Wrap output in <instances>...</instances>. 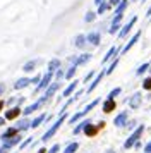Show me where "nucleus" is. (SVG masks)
I'll return each instance as SVG.
<instances>
[{"instance_id":"nucleus-16","label":"nucleus","mask_w":151,"mask_h":153,"mask_svg":"<svg viewBox=\"0 0 151 153\" xmlns=\"http://www.w3.org/2000/svg\"><path fill=\"white\" fill-rule=\"evenodd\" d=\"M86 38H88V43L91 45V47H98L100 42H101V35H100L98 31H91Z\"/></svg>"},{"instance_id":"nucleus-25","label":"nucleus","mask_w":151,"mask_h":153,"mask_svg":"<svg viewBox=\"0 0 151 153\" xmlns=\"http://www.w3.org/2000/svg\"><path fill=\"white\" fill-rule=\"evenodd\" d=\"M150 67H151V62L141 64V65H139V67L136 69V76H144L146 72H150Z\"/></svg>"},{"instance_id":"nucleus-17","label":"nucleus","mask_w":151,"mask_h":153,"mask_svg":"<svg viewBox=\"0 0 151 153\" xmlns=\"http://www.w3.org/2000/svg\"><path fill=\"white\" fill-rule=\"evenodd\" d=\"M115 108H117V100L107 98V100L103 102V112H105V114H112Z\"/></svg>"},{"instance_id":"nucleus-5","label":"nucleus","mask_w":151,"mask_h":153,"mask_svg":"<svg viewBox=\"0 0 151 153\" xmlns=\"http://www.w3.org/2000/svg\"><path fill=\"white\" fill-rule=\"evenodd\" d=\"M127 103H129V108L130 110H137L141 103H143V95H141V91H136V93H132L127 100Z\"/></svg>"},{"instance_id":"nucleus-24","label":"nucleus","mask_w":151,"mask_h":153,"mask_svg":"<svg viewBox=\"0 0 151 153\" xmlns=\"http://www.w3.org/2000/svg\"><path fill=\"white\" fill-rule=\"evenodd\" d=\"M89 122H91L89 119H82V120H79V124H77V126L74 127V129H72V132H74L76 136H77L79 132H82V131H84V127H86V126H88Z\"/></svg>"},{"instance_id":"nucleus-29","label":"nucleus","mask_w":151,"mask_h":153,"mask_svg":"<svg viewBox=\"0 0 151 153\" xmlns=\"http://www.w3.org/2000/svg\"><path fill=\"white\" fill-rule=\"evenodd\" d=\"M79 150V143H76V141H72V143H69L67 146H65V150L62 153H76Z\"/></svg>"},{"instance_id":"nucleus-45","label":"nucleus","mask_w":151,"mask_h":153,"mask_svg":"<svg viewBox=\"0 0 151 153\" xmlns=\"http://www.w3.org/2000/svg\"><path fill=\"white\" fill-rule=\"evenodd\" d=\"M144 153H151V141H148L144 145Z\"/></svg>"},{"instance_id":"nucleus-56","label":"nucleus","mask_w":151,"mask_h":153,"mask_svg":"<svg viewBox=\"0 0 151 153\" xmlns=\"http://www.w3.org/2000/svg\"><path fill=\"white\" fill-rule=\"evenodd\" d=\"M141 2H146V0H141Z\"/></svg>"},{"instance_id":"nucleus-41","label":"nucleus","mask_w":151,"mask_h":153,"mask_svg":"<svg viewBox=\"0 0 151 153\" xmlns=\"http://www.w3.org/2000/svg\"><path fill=\"white\" fill-rule=\"evenodd\" d=\"M41 77H43L41 74H36L34 77H31V84H36V86H38V84L41 83Z\"/></svg>"},{"instance_id":"nucleus-18","label":"nucleus","mask_w":151,"mask_h":153,"mask_svg":"<svg viewBox=\"0 0 151 153\" xmlns=\"http://www.w3.org/2000/svg\"><path fill=\"white\" fill-rule=\"evenodd\" d=\"M31 84V77H21L14 83V90H24Z\"/></svg>"},{"instance_id":"nucleus-21","label":"nucleus","mask_w":151,"mask_h":153,"mask_svg":"<svg viewBox=\"0 0 151 153\" xmlns=\"http://www.w3.org/2000/svg\"><path fill=\"white\" fill-rule=\"evenodd\" d=\"M40 62H41L40 59H33V60H29V62H26L24 65H22V71H24V72H33V71L38 67Z\"/></svg>"},{"instance_id":"nucleus-30","label":"nucleus","mask_w":151,"mask_h":153,"mask_svg":"<svg viewBox=\"0 0 151 153\" xmlns=\"http://www.w3.org/2000/svg\"><path fill=\"white\" fill-rule=\"evenodd\" d=\"M21 143H22V136H21V134H17L16 138L9 139V141H7V143H4V145H7V146H10V148H14L16 145H21Z\"/></svg>"},{"instance_id":"nucleus-38","label":"nucleus","mask_w":151,"mask_h":153,"mask_svg":"<svg viewBox=\"0 0 151 153\" xmlns=\"http://www.w3.org/2000/svg\"><path fill=\"white\" fill-rule=\"evenodd\" d=\"M95 19H96V12H93V10L86 12V16H84V21L86 22H93Z\"/></svg>"},{"instance_id":"nucleus-22","label":"nucleus","mask_w":151,"mask_h":153,"mask_svg":"<svg viewBox=\"0 0 151 153\" xmlns=\"http://www.w3.org/2000/svg\"><path fill=\"white\" fill-rule=\"evenodd\" d=\"M47 119H48L47 114H41V115H38L36 119H33V120H31V129H38V127L47 120Z\"/></svg>"},{"instance_id":"nucleus-49","label":"nucleus","mask_w":151,"mask_h":153,"mask_svg":"<svg viewBox=\"0 0 151 153\" xmlns=\"http://www.w3.org/2000/svg\"><path fill=\"white\" fill-rule=\"evenodd\" d=\"M4 90H5V84L2 83V84H0V95H2V93H4Z\"/></svg>"},{"instance_id":"nucleus-53","label":"nucleus","mask_w":151,"mask_h":153,"mask_svg":"<svg viewBox=\"0 0 151 153\" xmlns=\"http://www.w3.org/2000/svg\"><path fill=\"white\" fill-rule=\"evenodd\" d=\"M48 150H45V148H41V150H38V153H47Z\"/></svg>"},{"instance_id":"nucleus-20","label":"nucleus","mask_w":151,"mask_h":153,"mask_svg":"<svg viewBox=\"0 0 151 153\" xmlns=\"http://www.w3.org/2000/svg\"><path fill=\"white\" fill-rule=\"evenodd\" d=\"M103 76H105V71L103 72H100V74H96V77L93 79V83L88 86V90H86V93H93V90H96V86L101 83V79H103Z\"/></svg>"},{"instance_id":"nucleus-36","label":"nucleus","mask_w":151,"mask_h":153,"mask_svg":"<svg viewBox=\"0 0 151 153\" xmlns=\"http://www.w3.org/2000/svg\"><path fill=\"white\" fill-rule=\"evenodd\" d=\"M137 126H139V122H137L136 119H134V120H127V124H125V129H127V131H134Z\"/></svg>"},{"instance_id":"nucleus-19","label":"nucleus","mask_w":151,"mask_h":153,"mask_svg":"<svg viewBox=\"0 0 151 153\" xmlns=\"http://www.w3.org/2000/svg\"><path fill=\"white\" fill-rule=\"evenodd\" d=\"M89 112L86 110V108H82V110H79V112H76L74 115H72V117L69 119V124H76V122H77V120H82V119L86 117V115H88Z\"/></svg>"},{"instance_id":"nucleus-37","label":"nucleus","mask_w":151,"mask_h":153,"mask_svg":"<svg viewBox=\"0 0 151 153\" xmlns=\"http://www.w3.org/2000/svg\"><path fill=\"white\" fill-rule=\"evenodd\" d=\"M143 90L144 91H151V76L143 79Z\"/></svg>"},{"instance_id":"nucleus-12","label":"nucleus","mask_w":151,"mask_h":153,"mask_svg":"<svg viewBox=\"0 0 151 153\" xmlns=\"http://www.w3.org/2000/svg\"><path fill=\"white\" fill-rule=\"evenodd\" d=\"M120 52H122V50H120V48H117V47H110V50L107 52V53H105V57L101 59V64L110 62V60H112V59H113L115 55H120Z\"/></svg>"},{"instance_id":"nucleus-34","label":"nucleus","mask_w":151,"mask_h":153,"mask_svg":"<svg viewBox=\"0 0 151 153\" xmlns=\"http://www.w3.org/2000/svg\"><path fill=\"white\" fill-rule=\"evenodd\" d=\"M110 2H105V4H101V5H98V10H96V14H105L107 10H110Z\"/></svg>"},{"instance_id":"nucleus-32","label":"nucleus","mask_w":151,"mask_h":153,"mask_svg":"<svg viewBox=\"0 0 151 153\" xmlns=\"http://www.w3.org/2000/svg\"><path fill=\"white\" fill-rule=\"evenodd\" d=\"M76 72H77V65H70V67L67 69V72H65V79L70 81V79L76 76Z\"/></svg>"},{"instance_id":"nucleus-7","label":"nucleus","mask_w":151,"mask_h":153,"mask_svg":"<svg viewBox=\"0 0 151 153\" xmlns=\"http://www.w3.org/2000/svg\"><path fill=\"white\" fill-rule=\"evenodd\" d=\"M137 22V16H134V17H130L129 19V22L127 24H124L122 26V29L118 31V40H124V38H127V35L130 33V29L134 28V24Z\"/></svg>"},{"instance_id":"nucleus-48","label":"nucleus","mask_w":151,"mask_h":153,"mask_svg":"<svg viewBox=\"0 0 151 153\" xmlns=\"http://www.w3.org/2000/svg\"><path fill=\"white\" fill-rule=\"evenodd\" d=\"M103 153H117V152H115V150H113V148H108V150H105V152H103Z\"/></svg>"},{"instance_id":"nucleus-46","label":"nucleus","mask_w":151,"mask_h":153,"mask_svg":"<svg viewBox=\"0 0 151 153\" xmlns=\"http://www.w3.org/2000/svg\"><path fill=\"white\" fill-rule=\"evenodd\" d=\"M122 0H110V5H118Z\"/></svg>"},{"instance_id":"nucleus-9","label":"nucleus","mask_w":151,"mask_h":153,"mask_svg":"<svg viewBox=\"0 0 151 153\" xmlns=\"http://www.w3.org/2000/svg\"><path fill=\"white\" fill-rule=\"evenodd\" d=\"M19 129L14 126V127H9V129H5V131L2 132V136H0V139H2V143H7L9 139H12V138H16L17 134H19Z\"/></svg>"},{"instance_id":"nucleus-10","label":"nucleus","mask_w":151,"mask_h":153,"mask_svg":"<svg viewBox=\"0 0 151 153\" xmlns=\"http://www.w3.org/2000/svg\"><path fill=\"white\" fill-rule=\"evenodd\" d=\"M21 114H22V108H21L19 105H17V107H12V108H9V110H5V114H4V117H5L7 120H16V119L19 117Z\"/></svg>"},{"instance_id":"nucleus-4","label":"nucleus","mask_w":151,"mask_h":153,"mask_svg":"<svg viewBox=\"0 0 151 153\" xmlns=\"http://www.w3.org/2000/svg\"><path fill=\"white\" fill-rule=\"evenodd\" d=\"M53 74L55 72H50V71H47L45 74H43V77H41V83L36 86V90H34V93H40V91L47 90L50 84L53 83Z\"/></svg>"},{"instance_id":"nucleus-39","label":"nucleus","mask_w":151,"mask_h":153,"mask_svg":"<svg viewBox=\"0 0 151 153\" xmlns=\"http://www.w3.org/2000/svg\"><path fill=\"white\" fill-rule=\"evenodd\" d=\"M93 77H96V71H95V69H93V71H89L88 74L84 76V79H82V83H89V81H91Z\"/></svg>"},{"instance_id":"nucleus-13","label":"nucleus","mask_w":151,"mask_h":153,"mask_svg":"<svg viewBox=\"0 0 151 153\" xmlns=\"http://www.w3.org/2000/svg\"><path fill=\"white\" fill-rule=\"evenodd\" d=\"M60 81H57V79H55L53 83L50 84V86H48L47 90H45V97H47V100H50V98L53 97L55 93H57V90H58V88H60Z\"/></svg>"},{"instance_id":"nucleus-40","label":"nucleus","mask_w":151,"mask_h":153,"mask_svg":"<svg viewBox=\"0 0 151 153\" xmlns=\"http://www.w3.org/2000/svg\"><path fill=\"white\" fill-rule=\"evenodd\" d=\"M31 143H33V136H31V138H26V139H24V141H22V143L19 145V148H21V150H24V148H26V146H29Z\"/></svg>"},{"instance_id":"nucleus-28","label":"nucleus","mask_w":151,"mask_h":153,"mask_svg":"<svg viewBox=\"0 0 151 153\" xmlns=\"http://www.w3.org/2000/svg\"><path fill=\"white\" fill-rule=\"evenodd\" d=\"M19 131H26V129H31V120H27V119H22V120H19L17 122V126H16Z\"/></svg>"},{"instance_id":"nucleus-54","label":"nucleus","mask_w":151,"mask_h":153,"mask_svg":"<svg viewBox=\"0 0 151 153\" xmlns=\"http://www.w3.org/2000/svg\"><path fill=\"white\" fill-rule=\"evenodd\" d=\"M0 110H4V102L0 100Z\"/></svg>"},{"instance_id":"nucleus-14","label":"nucleus","mask_w":151,"mask_h":153,"mask_svg":"<svg viewBox=\"0 0 151 153\" xmlns=\"http://www.w3.org/2000/svg\"><path fill=\"white\" fill-rule=\"evenodd\" d=\"M77 86H79V81H77V79H74L72 83H69V86L64 90V93H62V98H69L70 95H74L76 90H77Z\"/></svg>"},{"instance_id":"nucleus-35","label":"nucleus","mask_w":151,"mask_h":153,"mask_svg":"<svg viewBox=\"0 0 151 153\" xmlns=\"http://www.w3.org/2000/svg\"><path fill=\"white\" fill-rule=\"evenodd\" d=\"M120 28H122V24H120V22H115V24H112V26H110V29H108V33L110 35H118V31H120Z\"/></svg>"},{"instance_id":"nucleus-26","label":"nucleus","mask_w":151,"mask_h":153,"mask_svg":"<svg viewBox=\"0 0 151 153\" xmlns=\"http://www.w3.org/2000/svg\"><path fill=\"white\" fill-rule=\"evenodd\" d=\"M60 65H62V62L58 59H52V60L48 62V71H50V72H57V71L60 69Z\"/></svg>"},{"instance_id":"nucleus-15","label":"nucleus","mask_w":151,"mask_h":153,"mask_svg":"<svg viewBox=\"0 0 151 153\" xmlns=\"http://www.w3.org/2000/svg\"><path fill=\"white\" fill-rule=\"evenodd\" d=\"M98 131H100V127L95 126L93 122H89V124L84 127V131H82V132H84V136H86V138H95L96 134H98Z\"/></svg>"},{"instance_id":"nucleus-11","label":"nucleus","mask_w":151,"mask_h":153,"mask_svg":"<svg viewBox=\"0 0 151 153\" xmlns=\"http://www.w3.org/2000/svg\"><path fill=\"white\" fill-rule=\"evenodd\" d=\"M139 38H141V31H136V33H134V36H130V40L127 42V45L122 48V52H120V53H127V52H129V50L132 48L137 42H139Z\"/></svg>"},{"instance_id":"nucleus-52","label":"nucleus","mask_w":151,"mask_h":153,"mask_svg":"<svg viewBox=\"0 0 151 153\" xmlns=\"http://www.w3.org/2000/svg\"><path fill=\"white\" fill-rule=\"evenodd\" d=\"M146 17H151V7L148 9V12H146Z\"/></svg>"},{"instance_id":"nucleus-1","label":"nucleus","mask_w":151,"mask_h":153,"mask_svg":"<svg viewBox=\"0 0 151 153\" xmlns=\"http://www.w3.org/2000/svg\"><path fill=\"white\" fill-rule=\"evenodd\" d=\"M65 120H67V112H65V114H62L60 117H58V119H57V120L53 122V126H52V127H50V129H48V131L45 132L43 136H41V143H47L48 139L53 138L55 134H57V131H58V129L62 127V124H64Z\"/></svg>"},{"instance_id":"nucleus-50","label":"nucleus","mask_w":151,"mask_h":153,"mask_svg":"<svg viewBox=\"0 0 151 153\" xmlns=\"http://www.w3.org/2000/svg\"><path fill=\"white\" fill-rule=\"evenodd\" d=\"M5 120H7L5 117H0V126H4V124H5Z\"/></svg>"},{"instance_id":"nucleus-2","label":"nucleus","mask_w":151,"mask_h":153,"mask_svg":"<svg viewBox=\"0 0 151 153\" xmlns=\"http://www.w3.org/2000/svg\"><path fill=\"white\" fill-rule=\"evenodd\" d=\"M144 129H146V127H144V124H139V126H137L136 129H134V131L129 134V138L124 141V148H125V150H130V148H134V145H136L137 141L141 139V136H143Z\"/></svg>"},{"instance_id":"nucleus-33","label":"nucleus","mask_w":151,"mask_h":153,"mask_svg":"<svg viewBox=\"0 0 151 153\" xmlns=\"http://www.w3.org/2000/svg\"><path fill=\"white\" fill-rule=\"evenodd\" d=\"M120 93H122V88H120V86H117V88H113V90L110 91L107 98H112V100H115L117 97H120Z\"/></svg>"},{"instance_id":"nucleus-55","label":"nucleus","mask_w":151,"mask_h":153,"mask_svg":"<svg viewBox=\"0 0 151 153\" xmlns=\"http://www.w3.org/2000/svg\"><path fill=\"white\" fill-rule=\"evenodd\" d=\"M150 74H151V67H150Z\"/></svg>"},{"instance_id":"nucleus-51","label":"nucleus","mask_w":151,"mask_h":153,"mask_svg":"<svg viewBox=\"0 0 151 153\" xmlns=\"http://www.w3.org/2000/svg\"><path fill=\"white\" fill-rule=\"evenodd\" d=\"M98 127H100V129H103V127H105V122H103V120H101V122H98Z\"/></svg>"},{"instance_id":"nucleus-6","label":"nucleus","mask_w":151,"mask_h":153,"mask_svg":"<svg viewBox=\"0 0 151 153\" xmlns=\"http://www.w3.org/2000/svg\"><path fill=\"white\" fill-rule=\"evenodd\" d=\"M93 59V55L91 53H81V55H76V57H70L69 59V62H70V65H84V64H88L89 60Z\"/></svg>"},{"instance_id":"nucleus-3","label":"nucleus","mask_w":151,"mask_h":153,"mask_svg":"<svg viewBox=\"0 0 151 153\" xmlns=\"http://www.w3.org/2000/svg\"><path fill=\"white\" fill-rule=\"evenodd\" d=\"M47 102H48V100H47V97H45V95H43V97H40V100H36L34 103L27 105L26 108L22 110V115H24V117H27V115H31L33 112H36L38 108H41V107H43V103H47Z\"/></svg>"},{"instance_id":"nucleus-8","label":"nucleus","mask_w":151,"mask_h":153,"mask_svg":"<svg viewBox=\"0 0 151 153\" xmlns=\"http://www.w3.org/2000/svg\"><path fill=\"white\" fill-rule=\"evenodd\" d=\"M127 120H129V110H122L115 119H113V126H115V127H125Z\"/></svg>"},{"instance_id":"nucleus-44","label":"nucleus","mask_w":151,"mask_h":153,"mask_svg":"<svg viewBox=\"0 0 151 153\" xmlns=\"http://www.w3.org/2000/svg\"><path fill=\"white\" fill-rule=\"evenodd\" d=\"M9 152H10V146H7V145L0 146V153H9Z\"/></svg>"},{"instance_id":"nucleus-42","label":"nucleus","mask_w":151,"mask_h":153,"mask_svg":"<svg viewBox=\"0 0 151 153\" xmlns=\"http://www.w3.org/2000/svg\"><path fill=\"white\" fill-rule=\"evenodd\" d=\"M62 77H65V72H64V69H58L57 72H55V79H57V81H60Z\"/></svg>"},{"instance_id":"nucleus-57","label":"nucleus","mask_w":151,"mask_h":153,"mask_svg":"<svg viewBox=\"0 0 151 153\" xmlns=\"http://www.w3.org/2000/svg\"><path fill=\"white\" fill-rule=\"evenodd\" d=\"M150 21H151V17H150Z\"/></svg>"},{"instance_id":"nucleus-31","label":"nucleus","mask_w":151,"mask_h":153,"mask_svg":"<svg viewBox=\"0 0 151 153\" xmlns=\"http://www.w3.org/2000/svg\"><path fill=\"white\" fill-rule=\"evenodd\" d=\"M117 65H118V57H117V59H113V60H112V64H110L108 67L105 69V76H110V74H112V72L115 71Z\"/></svg>"},{"instance_id":"nucleus-23","label":"nucleus","mask_w":151,"mask_h":153,"mask_svg":"<svg viewBox=\"0 0 151 153\" xmlns=\"http://www.w3.org/2000/svg\"><path fill=\"white\" fill-rule=\"evenodd\" d=\"M86 43H88V38H86V35H77L74 38V45L77 47V48H84L86 47Z\"/></svg>"},{"instance_id":"nucleus-27","label":"nucleus","mask_w":151,"mask_h":153,"mask_svg":"<svg viewBox=\"0 0 151 153\" xmlns=\"http://www.w3.org/2000/svg\"><path fill=\"white\" fill-rule=\"evenodd\" d=\"M127 5H129V0H122V2L117 5V9H115V16H124V12H125Z\"/></svg>"},{"instance_id":"nucleus-43","label":"nucleus","mask_w":151,"mask_h":153,"mask_svg":"<svg viewBox=\"0 0 151 153\" xmlns=\"http://www.w3.org/2000/svg\"><path fill=\"white\" fill-rule=\"evenodd\" d=\"M58 152H60V145L57 143V145H53V146H52V148H50V150H48L47 153H58Z\"/></svg>"},{"instance_id":"nucleus-47","label":"nucleus","mask_w":151,"mask_h":153,"mask_svg":"<svg viewBox=\"0 0 151 153\" xmlns=\"http://www.w3.org/2000/svg\"><path fill=\"white\" fill-rule=\"evenodd\" d=\"M105 2H107V0H95L96 5H101V4H105Z\"/></svg>"}]
</instances>
